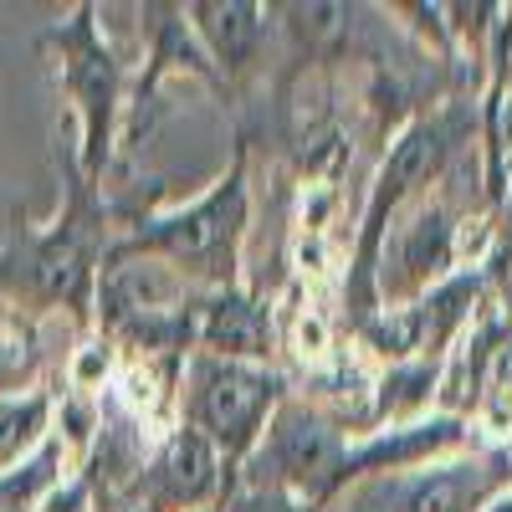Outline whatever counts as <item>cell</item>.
<instances>
[{
	"mask_svg": "<svg viewBox=\"0 0 512 512\" xmlns=\"http://www.w3.org/2000/svg\"><path fill=\"white\" fill-rule=\"evenodd\" d=\"M436 390V364H395L390 379L379 384V420H410L431 405Z\"/></svg>",
	"mask_w": 512,
	"mask_h": 512,
	"instance_id": "obj_10",
	"label": "cell"
},
{
	"mask_svg": "<svg viewBox=\"0 0 512 512\" xmlns=\"http://www.w3.org/2000/svg\"><path fill=\"white\" fill-rule=\"evenodd\" d=\"M492 512H512V502H497V507H492Z\"/></svg>",
	"mask_w": 512,
	"mask_h": 512,
	"instance_id": "obj_13",
	"label": "cell"
},
{
	"mask_svg": "<svg viewBox=\"0 0 512 512\" xmlns=\"http://www.w3.org/2000/svg\"><path fill=\"white\" fill-rule=\"evenodd\" d=\"M344 441L338 431L313 415L308 405H277L267 441L256 451V487H277L292 497H328L338 492V472H344Z\"/></svg>",
	"mask_w": 512,
	"mask_h": 512,
	"instance_id": "obj_3",
	"label": "cell"
},
{
	"mask_svg": "<svg viewBox=\"0 0 512 512\" xmlns=\"http://www.w3.org/2000/svg\"><path fill=\"white\" fill-rule=\"evenodd\" d=\"M216 451H210L205 436L180 431L164 446V456L149 472V512H190L200 507L210 492H216Z\"/></svg>",
	"mask_w": 512,
	"mask_h": 512,
	"instance_id": "obj_7",
	"label": "cell"
},
{
	"mask_svg": "<svg viewBox=\"0 0 512 512\" xmlns=\"http://www.w3.org/2000/svg\"><path fill=\"white\" fill-rule=\"evenodd\" d=\"M446 134L441 123H415L410 134H400V144L390 149V164L379 169V185H374V205H369V236H364V267L374 262V241L384 226V210H395L405 195H415L420 185H431V175L446 159Z\"/></svg>",
	"mask_w": 512,
	"mask_h": 512,
	"instance_id": "obj_5",
	"label": "cell"
},
{
	"mask_svg": "<svg viewBox=\"0 0 512 512\" xmlns=\"http://www.w3.org/2000/svg\"><path fill=\"white\" fill-rule=\"evenodd\" d=\"M67 62V88L82 108V134H88V169H98V159L108 154V128H113V108H118V67L113 57L98 47V36L88 26V16L72 21L67 31H57Z\"/></svg>",
	"mask_w": 512,
	"mask_h": 512,
	"instance_id": "obj_4",
	"label": "cell"
},
{
	"mask_svg": "<svg viewBox=\"0 0 512 512\" xmlns=\"http://www.w3.org/2000/svg\"><path fill=\"white\" fill-rule=\"evenodd\" d=\"M241 231H246V169L236 164L231 175L200 195L190 210H175V216H159L149 221L134 241H123L113 251V262L123 256H169L180 272L190 277H205V282H226L231 292V277H236V246H241Z\"/></svg>",
	"mask_w": 512,
	"mask_h": 512,
	"instance_id": "obj_1",
	"label": "cell"
},
{
	"mask_svg": "<svg viewBox=\"0 0 512 512\" xmlns=\"http://www.w3.org/2000/svg\"><path fill=\"white\" fill-rule=\"evenodd\" d=\"M282 405V379L262 364H231L200 354L190 364L185 390V431L205 436L210 451L246 456L267 431V415Z\"/></svg>",
	"mask_w": 512,
	"mask_h": 512,
	"instance_id": "obj_2",
	"label": "cell"
},
{
	"mask_svg": "<svg viewBox=\"0 0 512 512\" xmlns=\"http://www.w3.org/2000/svg\"><path fill=\"white\" fill-rule=\"evenodd\" d=\"M195 16V31L205 36V47L216 52L221 67L231 72H246L251 57H256V41H262V11L256 6H190Z\"/></svg>",
	"mask_w": 512,
	"mask_h": 512,
	"instance_id": "obj_9",
	"label": "cell"
},
{
	"mask_svg": "<svg viewBox=\"0 0 512 512\" xmlns=\"http://www.w3.org/2000/svg\"><path fill=\"white\" fill-rule=\"evenodd\" d=\"M231 512H313V502L292 497V492H277V487H256V492H246Z\"/></svg>",
	"mask_w": 512,
	"mask_h": 512,
	"instance_id": "obj_12",
	"label": "cell"
},
{
	"mask_svg": "<svg viewBox=\"0 0 512 512\" xmlns=\"http://www.w3.org/2000/svg\"><path fill=\"white\" fill-rule=\"evenodd\" d=\"M200 344L210 359H231V364H256L272 349V323L267 313L241 292H221L216 303L205 308L200 323Z\"/></svg>",
	"mask_w": 512,
	"mask_h": 512,
	"instance_id": "obj_8",
	"label": "cell"
},
{
	"mask_svg": "<svg viewBox=\"0 0 512 512\" xmlns=\"http://www.w3.org/2000/svg\"><path fill=\"white\" fill-rule=\"evenodd\" d=\"M456 256V241H451V221L441 205H425L420 216L400 231L395 241V262H384V292L390 297H415L431 282L446 277Z\"/></svg>",
	"mask_w": 512,
	"mask_h": 512,
	"instance_id": "obj_6",
	"label": "cell"
},
{
	"mask_svg": "<svg viewBox=\"0 0 512 512\" xmlns=\"http://www.w3.org/2000/svg\"><path fill=\"white\" fill-rule=\"evenodd\" d=\"M41 431H47V400L41 395L0 405V472H6L11 461H21L41 441Z\"/></svg>",
	"mask_w": 512,
	"mask_h": 512,
	"instance_id": "obj_11",
	"label": "cell"
}]
</instances>
